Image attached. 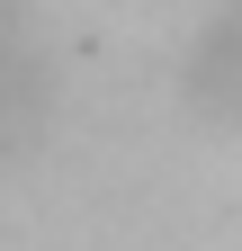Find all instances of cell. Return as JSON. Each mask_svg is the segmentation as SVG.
I'll return each mask as SVG.
<instances>
[{
	"label": "cell",
	"mask_w": 242,
	"mask_h": 251,
	"mask_svg": "<svg viewBox=\"0 0 242 251\" xmlns=\"http://www.w3.org/2000/svg\"><path fill=\"white\" fill-rule=\"evenodd\" d=\"M189 90L216 117H242V0L206 27V45H197V63H189Z\"/></svg>",
	"instance_id": "obj_1"
}]
</instances>
